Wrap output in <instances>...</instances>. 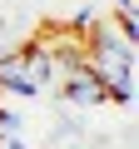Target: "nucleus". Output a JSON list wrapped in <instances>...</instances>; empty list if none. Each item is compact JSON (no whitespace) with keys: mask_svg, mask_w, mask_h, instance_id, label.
<instances>
[{"mask_svg":"<svg viewBox=\"0 0 139 149\" xmlns=\"http://www.w3.org/2000/svg\"><path fill=\"white\" fill-rule=\"evenodd\" d=\"M85 65L99 74V85H104V95L114 104H129L134 100V45L114 25L95 20L85 30Z\"/></svg>","mask_w":139,"mask_h":149,"instance_id":"obj_1","label":"nucleus"},{"mask_svg":"<svg viewBox=\"0 0 139 149\" xmlns=\"http://www.w3.org/2000/svg\"><path fill=\"white\" fill-rule=\"evenodd\" d=\"M0 149H25V144H20L15 134H0Z\"/></svg>","mask_w":139,"mask_h":149,"instance_id":"obj_4","label":"nucleus"},{"mask_svg":"<svg viewBox=\"0 0 139 149\" xmlns=\"http://www.w3.org/2000/svg\"><path fill=\"white\" fill-rule=\"evenodd\" d=\"M0 95H40V90H35V80H30L25 50H10V55H0Z\"/></svg>","mask_w":139,"mask_h":149,"instance_id":"obj_3","label":"nucleus"},{"mask_svg":"<svg viewBox=\"0 0 139 149\" xmlns=\"http://www.w3.org/2000/svg\"><path fill=\"white\" fill-rule=\"evenodd\" d=\"M60 95L75 100V104H104V100H109L104 85H99V74H95L90 65H75L70 74H60Z\"/></svg>","mask_w":139,"mask_h":149,"instance_id":"obj_2","label":"nucleus"}]
</instances>
